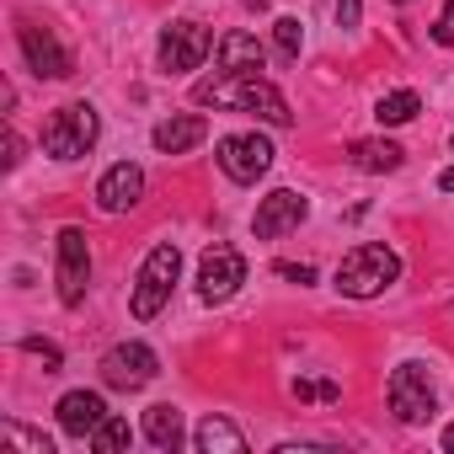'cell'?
<instances>
[{
	"mask_svg": "<svg viewBox=\"0 0 454 454\" xmlns=\"http://www.w3.org/2000/svg\"><path fill=\"white\" fill-rule=\"evenodd\" d=\"M192 102H198V107H236V113H257V118H262V123H273V129H289V123H294V113H289V102H284V91H278L273 81H262V75L219 70L214 81H198V86H192Z\"/></svg>",
	"mask_w": 454,
	"mask_h": 454,
	"instance_id": "cell-1",
	"label": "cell"
},
{
	"mask_svg": "<svg viewBox=\"0 0 454 454\" xmlns=\"http://www.w3.org/2000/svg\"><path fill=\"white\" fill-rule=\"evenodd\" d=\"M395 278H401V257H395L390 247H380V241H358V247L337 262V289H342L348 300H374V294H385Z\"/></svg>",
	"mask_w": 454,
	"mask_h": 454,
	"instance_id": "cell-2",
	"label": "cell"
},
{
	"mask_svg": "<svg viewBox=\"0 0 454 454\" xmlns=\"http://www.w3.org/2000/svg\"><path fill=\"white\" fill-rule=\"evenodd\" d=\"M97 134H102L97 107H91V102H65V107H54L49 123H43V150H49L54 160H81V155H91Z\"/></svg>",
	"mask_w": 454,
	"mask_h": 454,
	"instance_id": "cell-3",
	"label": "cell"
},
{
	"mask_svg": "<svg viewBox=\"0 0 454 454\" xmlns=\"http://www.w3.org/2000/svg\"><path fill=\"white\" fill-rule=\"evenodd\" d=\"M176 273H182V252H176L171 241H160V247L145 257L139 284H134V316H139V321H150V316L166 310V300H171V289H176Z\"/></svg>",
	"mask_w": 454,
	"mask_h": 454,
	"instance_id": "cell-4",
	"label": "cell"
},
{
	"mask_svg": "<svg viewBox=\"0 0 454 454\" xmlns=\"http://www.w3.org/2000/svg\"><path fill=\"white\" fill-rule=\"evenodd\" d=\"M385 395H390V411H395L406 427H422V422L438 411V390H433V380H427V364H395Z\"/></svg>",
	"mask_w": 454,
	"mask_h": 454,
	"instance_id": "cell-5",
	"label": "cell"
},
{
	"mask_svg": "<svg viewBox=\"0 0 454 454\" xmlns=\"http://www.w3.org/2000/svg\"><path fill=\"white\" fill-rule=\"evenodd\" d=\"M247 284V257L236 247H224L214 241L203 257H198V300L203 305H224V300H236Z\"/></svg>",
	"mask_w": 454,
	"mask_h": 454,
	"instance_id": "cell-6",
	"label": "cell"
},
{
	"mask_svg": "<svg viewBox=\"0 0 454 454\" xmlns=\"http://www.w3.org/2000/svg\"><path fill=\"white\" fill-rule=\"evenodd\" d=\"M59 262H54V278H59V305H81L86 300V284H91V247H86V231L81 224H65L59 241H54Z\"/></svg>",
	"mask_w": 454,
	"mask_h": 454,
	"instance_id": "cell-7",
	"label": "cell"
},
{
	"mask_svg": "<svg viewBox=\"0 0 454 454\" xmlns=\"http://www.w3.org/2000/svg\"><path fill=\"white\" fill-rule=\"evenodd\" d=\"M214 160H219V171L231 176V182H262L268 176V166H273V145L262 139V134H224L219 145H214Z\"/></svg>",
	"mask_w": 454,
	"mask_h": 454,
	"instance_id": "cell-8",
	"label": "cell"
},
{
	"mask_svg": "<svg viewBox=\"0 0 454 454\" xmlns=\"http://www.w3.org/2000/svg\"><path fill=\"white\" fill-rule=\"evenodd\" d=\"M160 374V358L145 348V342H118V348H107L102 353V385L107 390H145L150 380Z\"/></svg>",
	"mask_w": 454,
	"mask_h": 454,
	"instance_id": "cell-9",
	"label": "cell"
},
{
	"mask_svg": "<svg viewBox=\"0 0 454 454\" xmlns=\"http://www.w3.org/2000/svg\"><path fill=\"white\" fill-rule=\"evenodd\" d=\"M208 49H214V33L203 27V22H171V27H160V70L166 75H182V70H198L203 59H208Z\"/></svg>",
	"mask_w": 454,
	"mask_h": 454,
	"instance_id": "cell-10",
	"label": "cell"
},
{
	"mask_svg": "<svg viewBox=\"0 0 454 454\" xmlns=\"http://www.w3.org/2000/svg\"><path fill=\"white\" fill-rule=\"evenodd\" d=\"M17 38H22V54H27V65L43 75V81H65V75H75V59L59 49V38L49 33V27H38V22H17Z\"/></svg>",
	"mask_w": 454,
	"mask_h": 454,
	"instance_id": "cell-11",
	"label": "cell"
},
{
	"mask_svg": "<svg viewBox=\"0 0 454 454\" xmlns=\"http://www.w3.org/2000/svg\"><path fill=\"white\" fill-rule=\"evenodd\" d=\"M305 214H310V203H305L294 187H278V192H268V198L257 203L252 231H257V241H278V236H289V231H294Z\"/></svg>",
	"mask_w": 454,
	"mask_h": 454,
	"instance_id": "cell-12",
	"label": "cell"
},
{
	"mask_svg": "<svg viewBox=\"0 0 454 454\" xmlns=\"http://www.w3.org/2000/svg\"><path fill=\"white\" fill-rule=\"evenodd\" d=\"M139 198H145V171H139L134 160H118V166L102 171V182H97V203H102L107 214H129Z\"/></svg>",
	"mask_w": 454,
	"mask_h": 454,
	"instance_id": "cell-13",
	"label": "cell"
},
{
	"mask_svg": "<svg viewBox=\"0 0 454 454\" xmlns=\"http://www.w3.org/2000/svg\"><path fill=\"white\" fill-rule=\"evenodd\" d=\"M54 417H59V427H65L70 438H91V433L107 422V401H102L97 390H70Z\"/></svg>",
	"mask_w": 454,
	"mask_h": 454,
	"instance_id": "cell-14",
	"label": "cell"
},
{
	"mask_svg": "<svg viewBox=\"0 0 454 454\" xmlns=\"http://www.w3.org/2000/svg\"><path fill=\"white\" fill-rule=\"evenodd\" d=\"M214 59H219V70L257 75V70H262V59H268V49H262L252 33H224V38L214 43Z\"/></svg>",
	"mask_w": 454,
	"mask_h": 454,
	"instance_id": "cell-15",
	"label": "cell"
},
{
	"mask_svg": "<svg viewBox=\"0 0 454 454\" xmlns=\"http://www.w3.org/2000/svg\"><path fill=\"white\" fill-rule=\"evenodd\" d=\"M203 134H208V118H203V113H182V118H166L150 139H155L160 155H182V150H192Z\"/></svg>",
	"mask_w": 454,
	"mask_h": 454,
	"instance_id": "cell-16",
	"label": "cell"
},
{
	"mask_svg": "<svg viewBox=\"0 0 454 454\" xmlns=\"http://www.w3.org/2000/svg\"><path fill=\"white\" fill-rule=\"evenodd\" d=\"M192 443H198V454H247V433L231 417H203Z\"/></svg>",
	"mask_w": 454,
	"mask_h": 454,
	"instance_id": "cell-17",
	"label": "cell"
},
{
	"mask_svg": "<svg viewBox=\"0 0 454 454\" xmlns=\"http://www.w3.org/2000/svg\"><path fill=\"white\" fill-rule=\"evenodd\" d=\"M401 160H406V150L401 145H390V139H358L353 145V166L358 171H401Z\"/></svg>",
	"mask_w": 454,
	"mask_h": 454,
	"instance_id": "cell-18",
	"label": "cell"
},
{
	"mask_svg": "<svg viewBox=\"0 0 454 454\" xmlns=\"http://www.w3.org/2000/svg\"><path fill=\"white\" fill-rule=\"evenodd\" d=\"M145 438H150L155 449H176V443H182V411H176L171 401H155V406L145 411Z\"/></svg>",
	"mask_w": 454,
	"mask_h": 454,
	"instance_id": "cell-19",
	"label": "cell"
},
{
	"mask_svg": "<svg viewBox=\"0 0 454 454\" xmlns=\"http://www.w3.org/2000/svg\"><path fill=\"white\" fill-rule=\"evenodd\" d=\"M417 113H422V97H417V91H390V97H380V107H374V118L390 123V129H395V123H411Z\"/></svg>",
	"mask_w": 454,
	"mask_h": 454,
	"instance_id": "cell-20",
	"label": "cell"
},
{
	"mask_svg": "<svg viewBox=\"0 0 454 454\" xmlns=\"http://www.w3.org/2000/svg\"><path fill=\"white\" fill-rule=\"evenodd\" d=\"M0 438H6L12 449H27V454H54V438H49V433H38V427H22L17 417L0 422Z\"/></svg>",
	"mask_w": 454,
	"mask_h": 454,
	"instance_id": "cell-21",
	"label": "cell"
},
{
	"mask_svg": "<svg viewBox=\"0 0 454 454\" xmlns=\"http://www.w3.org/2000/svg\"><path fill=\"white\" fill-rule=\"evenodd\" d=\"M294 401L332 406V401H342V385H337V380H326V374H300V380H294Z\"/></svg>",
	"mask_w": 454,
	"mask_h": 454,
	"instance_id": "cell-22",
	"label": "cell"
},
{
	"mask_svg": "<svg viewBox=\"0 0 454 454\" xmlns=\"http://www.w3.org/2000/svg\"><path fill=\"white\" fill-rule=\"evenodd\" d=\"M134 443V427L123 422V417H107L97 433H91V449H102V454H118V449H129Z\"/></svg>",
	"mask_w": 454,
	"mask_h": 454,
	"instance_id": "cell-23",
	"label": "cell"
},
{
	"mask_svg": "<svg viewBox=\"0 0 454 454\" xmlns=\"http://www.w3.org/2000/svg\"><path fill=\"white\" fill-rule=\"evenodd\" d=\"M273 43H278L284 59H300V49H305V27H300V17H278V22H273Z\"/></svg>",
	"mask_w": 454,
	"mask_h": 454,
	"instance_id": "cell-24",
	"label": "cell"
},
{
	"mask_svg": "<svg viewBox=\"0 0 454 454\" xmlns=\"http://www.w3.org/2000/svg\"><path fill=\"white\" fill-rule=\"evenodd\" d=\"M22 353H33V358H43V369L54 374L59 364H65V353L54 348V342H43V337H22Z\"/></svg>",
	"mask_w": 454,
	"mask_h": 454,
	"instance_id": "cell-25",
	"label": "cell"
},
{
	"mask_svg": "<svg viewBox=\"0 0 454 454\" xmlns=\"http://www.w3.org/2000/svg\"><path fill=\"white\" fill-rule=\"evenodd\" d=\"M278 278H289V284H316V268H310V262H278Z\"/></svg>",
	"mask_w": 454,
	"mask_h": 454,
	"instance_id": "cell-26",
	"label": "cell"
},
{
	"mask_svg": "<svg viewBox=\"0 0 454 454\" xmlns=\"http://www.w3.org/2000/svg\"><path fill=\"white\" fill-rule=\"evenodd\" d=\"M6 166H12V171L22 166V134H17V129H6Z\"/></svg>",
	"mask_w": 454,
	"mask_h": 454,
	"instance_id": "cell-27",
	"label": "cell"
},
{
	"mask_svg": "<svg viewBox=\"0 0 454 454\" xmlns=\"http://www.w3.org/2000/svg\"><path fill=\"white\" fill-rule=\"evenodd\" d=\"M433 38H438V43H443V49H454V22H449V17H443V22H438V27H433Z\"/></svg>",
	"mask_w": 454,
	"mask_h": 454,
	"instance_id": "cell-28",
	"label": "cell"
},
{
	"mask_svg": "<svg viewBox=\"0 0 454 454\" xmlns=\"http://www.w3.org/2000/svg\"><path fill=\"white\" fill-rule=\"evenodd\" d=\"M337 17H342V27H353V22H358V0H342V12H337Z\"/></svg>",
	"mask_w": 454,
	"mask_h": 454,
	"instance_id": "cell-29",
	"label": "cell"
},
{
	"mask_svg": "<svg viewBox=\"0 0 454 454\" xmlns=\"http://www.w3.org/2000/svg\"><path fill=\"white\" fill-rule=\"evenodd\" d=\"M438 187H443V192H454V166H449V171L438 176Z\"/></svg>",
	"mask_w": 454,
	"mask_h": 454,
	"instance_id": "cell-30",
	"label": "cell"
},
{
	"mask_svg": "<svg viewBox=\"0 0 454 454\" xmlns=\"http://www.w3.org/2000/svg\"><path fill=\"white\" fill-rule=\"evenodd\" d=\"M443 449H449V454H454V427H449V433H443Z\"/></svg>",
	"mask_w": 454,
	"mask_h": 454,
	"instance_id": "cell-31",
	"label": "cell"
},
{
	"mask_svg": "<svg viewBox=\"0 0 454 454\" xmlns=\"http://www.w3.org/2000/svg\"><path fill=\"white\" fill-rule=\"evenodd\" d=\"M443 17H449V22H454V0H449V6H443Z\"/></svg>",
	"mask_w": 454,
	"mask_h": 454,
	"instance_id": "cell-32",
	"label": "cell"
},
{
	"mask_svg": "<svg viewBox=\"0 0 454 454\" xmlns=\"http://www.w3.org/2000/svg\"><path fill=\"white\" fill-rule=\"evenodd\" d=\"M247 6H262V0H247Z\"/></svg>",
	"mask_w": 454,
	"mask_h": 454,
	"instance_id": "cell-33",
	"label": "cell"
},
{
	"mask_svg": "<svg viewBox=\"0 0 454 454\" xmlns=\"http://www.w3.org/2000/svg\"><path fill=\"white\" fill-rule=\"evenodd\" d=\"M395 6H406V0H395Z\"/></svg>",
	"mask_w": 454,
	"mask_h": 454,
	"instance_id": "cell-34",
	"label": "cell"
}]
</instances>
